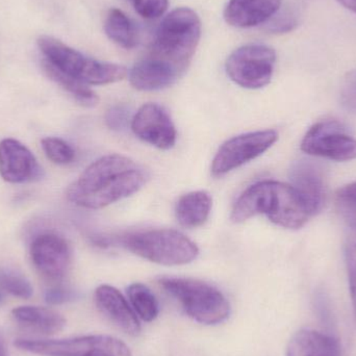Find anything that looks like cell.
Segmentation results:
<instances>
[{
  "mask_svg": "<svg viewBox=\"0 0 356 356\" xmlns=\"http://www.w3.org/2000/svg\"><path fill=\"white\" fill-rule=\"evenodd\" d=\"M148 173L127 156L110 154L92 163L67 190L77 207L99 209L122 200L143 188Z\"/></svg>",
  "mask_w": 356,
  "mask_h": 356,
  "instance_id": "6da1fadb",
  "label": "cell"
},
{
  "mask_svg": "<svg viewBox=\"0 0 356 356\" xmlns=\"http://www.w3.org/2000/svg\"><path fill=\"white\" fill-rule=\"evenodd\" d=\"M257 215H265L272 223L288 229H299L312 217L296 190L275 180L249 186L234 203L230 218L234 223H243Z\"/></svg>",
  "mask_w": 356,
  "mask_h": 356,
  "instance_id": "7a4b0ae2",
  "label": "cell"
},
{
  "mask_svg": "<svg viewBox=\"0 0 356 356\" xmlns=\"http://www.w3.org/2000/svg\"><path fill=\"white\" fill-rule=\"evenodd\" d=\"M38 46L50 64L88 86L117 83L127 75L125 67L90 58L49 35L40 37Z\"/></svg>",
  "mask_w": 356,
  "mask_h": 356,
  "instance_id": "3957f363",
  "label": "cell"
},
{
  "mask_svg": "<svg viewBox=\"0 0 356 356\" xmlns=\"http://www.w3.org/2000/svg\"><path fill=\"white\" fill-rule=\"evenodd\" d=\"M201 37V21L188 8H179L167 15L156 31L152 56L186 70Z\"/></svg>",
  "mask_w": 356,
  "mask_h": 356,
  "instance_id": "277c9868",
  "label": "cell"
},
{
  "mask_svg": "<svg viewBox=\"0 0 356 356\" xmlns=\"http://www.w3.org/2000/svg\"><path fill=\"white\" fill-rule=\"evenodd\" d=\"M162 288L177 299L188 317L205 325L225 321L230 314L226 297L215 286L193 278L162 277Z\"/></svg>",
  "mask_w": 356,
  "mask_h": 356,
  "instance_id": "5b68a950",
  "label": "cell"
},
{
  "mask_svg": "<svg viewBox=\"0 0 356 356\" xmlns=\"http://www.w3.org/2000/svg\"><path fill=\"white\" fill-rule=\"evenodd\" d=\"M123 246L142 259L164 266L192 263L199 254L193 241L175 229H149L122 238Z\"/></svg>",
  "mask_w": 356,
  "mask_h": 356,
  "instance_id": "8992f818",
  "label": "cell"
},
{
  "mask_svg": "<svg viewBox=\"0 0 356 356\" xmlns=\"http://www.w3.org/2000/svg\"><path fill=\"white\" fill-rule=\"evenodd\" d=\"M21 350L43 356H133L124 343L108 336H88L67 340H17Z\"/></svg>",
  "mask_w": 356,
  "mask_h": 356,
  "instance_id": "52a82bcc",
  "label": "cell"
},
{
  "mask_svg": "<svg viewBox=\"0 0 356 356\" xmlns=\"http://www.w3.org/2000/svg\"><path fill=\"white\" fill-rule=\"evenodd\" d=\"M275 62L276 52L273 48L263 44H248L228 56L226 73L240 87L261 89L271 81Z\"/></svg>",
  "mask_w": 356,
  "mask_h": 356,
  "instance_id": "ba28073f",
  "label": "cell"
},
{
  "mask_svg": "<svg viewBox=\"0 0 356 356\" xmlns=\"http://www.w3.org/2000/svg\"><path fill=\"white\" fill-rule=\"evenodd\" d=\"M278 139L273 129L244 134L226 141L211 163V175L222 177L267 152Z\"/></svg>",
  "mask_w": 356,
  "mask_h": 356,
  "instance_id": "9c48e42d",
  "label": "cell"
},
{
  "mask_svg": "<svg viewBox=\"0 0 356 356\" xmlns=\"http://www.w3.org/2000/svg\"><path fill=\"white\" fill-rule=\"evenodd\" d=\"M301 150L309 156L348 162L356 159V139L339 121H320L305 134Z\"/></svg>",
  "mask_w": 356,
  "mask_h": 356,
  "instance_id": "30bf717a",
  "label": "cell"
},
{
  "mask_svg": "<svg viewBox=\"0 0 356 356\" xmlns=\"http://www.w3.org/2000/svg\"><path fill=\"white\" fill-rule=\"evenodd\" d=\"M131 127L140 140L159 149H171L177 143V133L172 119L159 104L142 106L131 119Z\"/></svg>",
  "mask_w": 356,
  "mask_h": 356,
  "instance_id": "8fae6325",
  "label": "cell"
},
{
  "mask_svg": "<svg viewBox=\"0 0 356 356\" xmlns=\"http://www.w3.org/2000/svg\"><path fill=\"white\" fill-rule=\"evenodd\" d=\"M31 259L42 276L50 280H60L70 268V246L58 234H40L31 243Z\"/></svg>",
  "mask_w": 356,
  "mask_h": 356,
  "instance_id": "7c38bea8",
  "label": "cell"
},
{
  "mask_svg": "<svg viewBox=\"0 0 356 356\" xmlns=\"http://www.w3.org/2000/svg\"><path fill=\"white\" fill-rule=\"evenodd\" d=\"M31 150L15 139H4L0 142V175L10 184H25L37 179L41 175Z\"/></svg>",
  "mask_w": 356,
  "mask_h": 356,
  "instance_id": "4fadbf2b",
  "label": "cell"
},
{
  "mask_svg": "<svg viewBox=\"0 0 356 356\" xmlns=\"http://www.w3.org/2000/svg\"><path fill=\"white\" fill-rule=\"evenodd\" d=\"M182 73L184 70L175 65L149 54L134 65L129 79L139 91H159L173 85Z\"/></svg>",
  "mask_w": 356,
  "mask_h": 356,
  "instance_id": "5bb4252c",
  "label": "cell"
},
{
  "mask_svg": "<svg viewBox=\"0 0 356 356\" xmlns=\"http://www.w3.org/2000/svg\"><path fill=\"white\" fill-rule=\"evenodd\" d=\"M95 302L102 315L125 334L138 336L141 324L137 314L114 286L102 284L95 292Z\"/></svg>",
  "mask_w": 356,
  "mask_h": 356,
  "instance_id": "9a60e30c",
  "label": "cell"
},
{
  "mask_svg": "<svg viewBox=\"0 0 356 356\" xmlns=\"http://www.w3.org/2000/svg\"><path fill=\"white\" fill-rule=\"evenodd\" d=\"M291 186L302 199L312 217L321 211L325 198V186L321 171L309 161H299L291 169Z\"/></svg>",
  "mask_w": 356,
  "mask_h": 356,
  "instance_id": "2e32d148",
  "label": "cell"
},
{
  "mask_svg": "<svg viewBox=\"0 0 356 356\" xmlns=\"http://www.w3.org/2000/svg\"><path fill=\"white\" fill-rule=\"evenodd\" d=\"M282 0H230L224 19L238 29H250L268 22L282 8Z\"/></svg>",
  "mask_w": 356,
  "mask_h": 356,
  "instance_id": "e0dca14e",
  "label": "cell"
},
{
  "mask_svg": "<svg viewBox=\"0 0 356 356\" xmlns=\"http://www.w3.org/2000/svg\"><path fill=\"white\" fill-rule=\"evenodd\" d=\"M286 356H343L340 343L334 337L317 330H299L291 339Z\"/></svg>",
  "mask_w": 356,
  "mask_h": 356,
  "instance_id": "ac0fdd59",
  "label": "cell"
},
{
  "mask_svg": "<svg viewBox=\"0 0 356 356\" xmlns=\"http://www.w3.org/2000/svg\"><path fill=\"white\" fill-rule=\"evenodd\" d=\"M12 316L20 325L41 334H56L66 325V320L60 313L47 307H17L13 309Z\"/></svg>",
  "mask_w": 356,
  "mask_h": 356,
  "instance_id": "d6986e66",
  "label": "cell"
},
{
  "mask_svg": "<svg viewBox=\"0 0 356 356\" xmlns=\"http://www.w3.org/2000/svg\"><path fill=\"white\" fill-rule=\"evenodd\" d=\"M211 195L205 191L188 193L178 199L175 213L180 225L186 228H196L209 219L211 211Z\"/></svg>",
  "mask_w": 356,
  "mask_h": 356,
  "instance_id": "ffe728a7",
  "label": "cell"
},
{
  "mask_svg": "<svg viewBox=\"0 0 356 356\" xmlns=\"http://www.w3.org/2000/svg\"><path fill=\"white\" fill-rule=\"evenodd\" d=\"M104 31L110 40L124 49H133L139 41L135 23L118 8L108 10L104 20Z\"/></svg>",
  "mask_w": 356,
  "mask_h": 356,
  "instance_id": "44dd1931",
  "label": "cell"
},
{
  "mask_svg": "<svg viewBox=\"0 0 356 356\" xmlns=\"http://www.w3.org/2000/svg\"><path fill=\"white\" fill-rule=\"evenodd\" d=\"M42 67H43L45 74L52 81L58 83L67 93L70 94L81 106H86V108H93V106H97L99 98L93 90L90 89L89 86L65 74L45 58L42 60Z\"/></svg>",
  "mask_w": 356,
  "mask_h": 356,
  "instance_id": "7402d4cb",
  "label": "cell"
},
{
  "mask_svg": "<svg viewBox=\"0 0 356 356\" xmlns=\"http://www.w3.org/2000/svg\"><path fill=\"white\" fill-rule=\"evenodd\" d=\"M127 294L131 307L143 321L152 322L158 317L160 313L158 300L152 290L145 284H131Z\"/></svg>",
  "mask_w": 356,
  "mask_h": 356,
  "instance_id": "603a6c76",
  "label": "cell"
},
{
  "mask_svg": "<svg viewBox=\"0 0 356 356\" xmlns=\"http://www.w3.org/2000/svg\"><path fill=\"white\" fill-rule=\"evenodd\" d=\"M0 286L4 291L19 298H31L33 293L29 280L14 270H0Z\"/></svg>",
  "mask_w": 356,
  "mask_h": 356,
  "instance_id": "cb8c5ba5",
  "label": "cell"
},
{
  "mask_svg": "<svg viewBox=\"0 0 356 356\" xmlns=\"http://www.w3.org/2000/svg\"><path fill=\"white\" fill-rule=\"evenodd\" d=\"M41 144L46 156L54 164L67 165L74 161V149L64 140L54 137L44 138Z\"/></svg>",
  "mask_w": 356,
  "mask_h": 356,
  "instance_id": "d4e9b609",
  "label": "cell"
},
{
  "mask_svg": "<svg viewBox=\"0 0 356 356\" xmlns=\"http://www.w3.org/2000/svg\"><path fill=\"white\" fill-rule=\"evenodd\" d=\"M336 204L349 227L356 228V182L347 184L337 192Z\"/></svg>",
  "mask_w": 356,
  "mask_h": 356,
  "instance_id": "484cf974",
  "label": "cell"
},
{
  "mask_svg": "<svg viewBox=\"0 0 356 356\" xmlns=\"http://www.w3.org/2000/svg\"><path fill=\"white\" fill-rule=\"evenodd\" d=\"M345 259L348 272L349 288L356 319V228L349 227L345 242Z\"/></svg>",
  "mask_w": 356,
  "mask_h": 356,
  "instance_id": "4316f807",
  "label": "cell"
},
{
  "mask_svg": "<svg viewBox=\"0 0 356 356\" xmlns=\"http://www.w3.org/2000/svg\"><path fill=\"white\" fill-rule=\"evenodd\" d=\"M134 10L147 20L163 16L169 6V0H127Z\"/></svg>",
  "mask_w": 356,
  "mask_h": 356,
  "instance_id": "83f0119b",
  "label": "cell"
},
{
  "mask_svg": "<svg viewBox=\"0 0 356 356\" xmlns=\"http://www.w3.org/2000/svg\"><path fill=\"white\" fill-rule=\"evenodd\" d=\"M298 25V19L292 10H284L276 14L268 21L267 29L274 33H290Z\"/></svg>",
  "mask_w": 356,
  "mask_h": 356,
  "instance_id": "f1b7e54d",
  "label": "cell"
},
{
  "mask_svg": "<svg viewBox=\"0 0 356 356\" xmlns=\"http://www.w3.org/2000/svg\"><path fill=\"white\" fill-rule=\"evenodd\" d=\"M127 110L124 106H117L108 111L106 116V124L112 129H120L127 122Z\"/></svg>",
  "mask_w": 356,
  "mask_h": 356,
  "instance_id": "f546056e",
  "label": "cell"
},
{
  "mask_svg": "<svg viewBox=\"0 0 356 356\" xmlns=\"http://www.w3.org/2000/svg\"><path fill=\"white\" fill-rule=\"evenodd\" d=\"M74 298V293L64 288L50 289L45 294L46 302L49 305H62V303L69 302Z\"/></svg>",
  "mask_w": 356,
  "mask_h": 356,
  "instance_id": "4dcf8cb0",
  "label": "cell"
},
{
  "mask_svg": "<svg viewBox=\"0 0 356 356\" xmlns=\"http://www.w3.org/2000/svg\"><path fill=\"white\" fill-rule=\"evenodd\" d=\"M339 3L342 4L345 8L351 10L356 14V0H337Z\"/></svg>",
  "mask_w": 356,
  "mask_h": 356,
  "instance_id": "1f68e13d",
  "label": "cell"
},
{
  "mask_svg": "<svg viewBox=\"0 0 356 356\" xmlns=\"http://www.w3.org/2000/svg\"><path fill=\"white\" fill-rule=\"evenodd\" d=\"M0 356H6V348H4L3 343L0 340Z\"/></svg>",
  "mask_w": 356,
  "mask_h": 356,
  "instance_id": "d6a6232c",
  "label": "cell"
}]
</instances>
